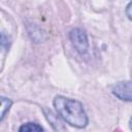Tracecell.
I'll return each mask as SVG.
<instances>
[{
    "label": "cell",
    "mask_w": 132,
    "mask_h": 132,
    "mask_svg": "<svg viewBox=\"0 0 132 132\" xmlns=\"http://www.w3.org/2000/svg\"><path fill=\"white\" fill-rule=\"evenodd\" d=\"M45 116H46L47 121H48L50 124L54 127L55 130H58V131H59V130H65V128L63 127V124H62L61 121L59 120L58 116L54 114L51 110H46V111H45Z\"/></svg>",
    "instance_id": "cell-4"
},
{
    "label": "cell",
    "mask_w": 132,
    "mask_h": 132,
    "mask_svg": "<svg viewBox=\"0 0 132 132\" xmlns=\"http://www.w3.org/2000/svg\"><path fill=\"white\" fill-rule=\"evenodd\" d=\"M20 131H28V132H31V131H42L43 128L39 125H37L36 123H27V124H24L23 126L20 127L19 129Z\"/></svg>",
    "instance_id": "cell-5"
},
{
    "label": "cell",
    "mask_w": 132,
    "mask_h": 132,
    "mask_svg": "<svg viewBox=\"0 0 132 132\" xmlns=\"http://www.w3.org/2000/svg\"><path fill=\"white\" fill-rule=\"evenodd\" d=\"M70 40L73 44V46L76 48V51L80 54H85L88 50V39L86 33L81 29H73L69 34Z\"/></svg>",
    "instance_id": "cell-2"
},
{
    "label": "cell",
    "mask_w": 132,
    "mask_h": 132,
    "mask_svg": "<svg viewBox=\"0 0 132 132\" xmlns=\"http://www.w3.org/2000/svg\"><path fill=\"white\" fill-rule=\"evenodd\" d=\"M112 94L124 101H132V81H121L113 86Z\"/></svg>",
    "instance_id": "cell-3"
},
{
    "label": "cell",
    "mask_w": 132,
    "mask_h": 132,
    "mask_svg": "<svg viewBox=\"0 0 132 132\" xmlns=\"http://www.w3.org/2000/svg\"><path fill=\"white\" fill-rule=\"evenodd\" d=\"M11 104H12V102L9 99H7L5 97H1V121L4 119L5 113L9 110Z\"/></svg>",
    "instance_id": "cell-6"
},
{
    "label": "cell",
    "mask_w": 132,
    "mask_h": 132,
    "mask_svg": "<svg viewBox=\"0 0 132 132\" xmlns=\"http://www.w3.org/2000/svg\"><path fill=\"white\" fill-rule=\"evenodd\" d=\"M126 14L129 18V20L132 21V2H130L126 8Z\"/></svg>",
    "instance_id": "cell-7"
},
{
    "label": "cell",
    "mask_w": 132,
    "mask_h": 132,
    "mask_svg": "<svg viewBox=\"0 0 132 132\" xmlns=\"http://www.w3.org/2000/svg\"><path fill=\"white\" fill-rule=\"evenodd\" d=\"M54 107L60 118L69 125L76 128H85L87 126L88 117L80 102L63 96H57L54 99Z\"/></svg>",
    "instance_id": "cell-1"
},
{
    "label": "cell",
    "mask_w": 132,
    "mask_h": 132,
    "mask_svg": "<svg viewBox=\"0 0 132 132\" xmlns=\"http://www.w3.org/2000/svg\"><path fill=\"white\" fill-rule=\"evenodd\" d=\"M129 126H130V129L132 130V117H131V119H130V123H129Z\"/></svg>",
    "instance_id": "cell-8"
}]
</instances>
